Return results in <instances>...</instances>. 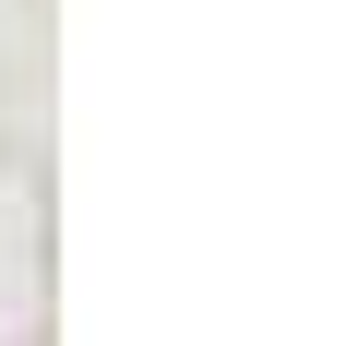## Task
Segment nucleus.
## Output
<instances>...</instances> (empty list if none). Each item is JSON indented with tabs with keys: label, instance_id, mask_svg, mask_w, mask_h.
<instances>
[]
</instances>
